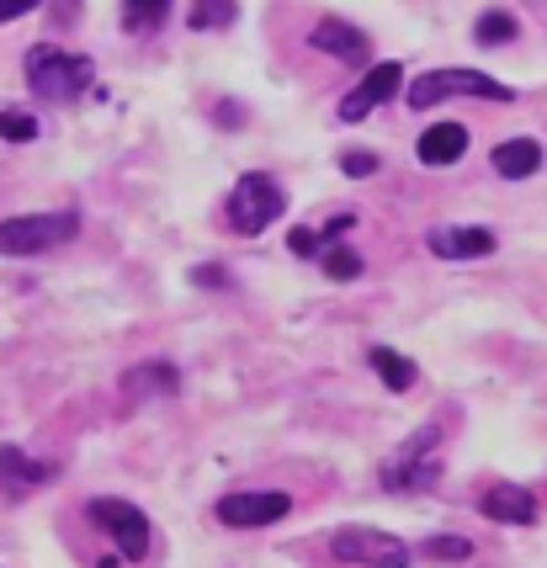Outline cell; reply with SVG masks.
Masks as SVG:
<instances>
[{
	"label": "cell",
	"mask_w": 547,
	"mask_h": 568,
	"mask_svg": "<svg viewBox=\"0 0 547 568\" xmlns=\"http://www.w3.org/2000/svg\"><path fill=\"white\" fill-rule=\"evenodd\" d=\"M404 97H409V106H415V112H425V106H436V101H447V97L516 101V91H510L505 80H495V74H478V70H425V74H415V85H409Z\"/></svg>",
	"instance_id": "cell-2"
},
{
	"label": "cell",
	"mask_w": 547,
	"mask_h": 568,
	"mask_svg": "<svg viewBox=\"0 0 547 568\" xmlns=\"http://www.w3.org/2000/svg\"><path fill=\"white\" fill-rule=\"evenodd\" d=\"M436 442H442V430H436V425L421 430L415 442H404V452H394V457L383 463V489H388V495H415V489H430V484H436V473H442V463H436Z\"/></svg>",
	"instance_id": "cell-7"
},
{
	"label": "cell",
	"mask_w": 547,
	"mask_h": 568,
	"mask_svg": "<svg viewBox=\"0 0 547 568\" xmlns=\"http://www.w3.org/2000/svg\"><path fill=\"white\" fill-rule=\"evenodd\" d=\"M478 510L489 520H499V526H531L537 520V495L521 489V484H495V489H484Z\"/></svg>",
	"instance_id": "cell-12"
},
{
	"label": "cell",
	"mask_w": 547,
	"mask_h": 568,
	"mask_svg": "<svg viewBox=\"0 0 547 568\" xmlns=\"http://www.w3.org/2000/svg\"><path fill=\"white\" fill-rule=\"evenodd\" d=\"M38 133H43V123H38L27 106H6V112H0V139H6V144H32Z\"/></svg>",
	"instance_id": "cell-22"
},
{
	"label": "cell",
	"mask_w": 547,
	"mask_h": 568,
	"mask_svg": "<svg viewBox=\"0 0 547 568\" xmlns=\"http://www.w3.org/2000/svg\"><path fill=\"white\" fill-rule=\"evenodd\" d=\"M468 154V128L463 123H436L421 133V160L425 165H457Z\"/></svg>",
	"instance_id": "cell-16"
},
{
	"label": "cell",
	"mask_w": 547,
	"mask_h": 568,
	"mask_svg": "<svg viewBox=\"0 0 547 568\" xmlns=\"http://www.w3.org/2000/svg\"><path fill=\"white\" fill-rule=\"evenodd\" d=\"M22 74H27V85H32V97H43V101H75L80 91H91L97 64H91L85 53L38 43V49H27Z\"/></svg>",
	"instance_id": "cell-1"
},
{
	"label": "cell",
	"mask_w": 547,
	"mask_h": 568,
	"mask_svg": "<svg viewBox=\"0 0 547 568\" xmlns=\"http://www.w3.org/2000/svg\"><path fill=\"white\" fill-rule=\"evenodd\" d=\"M377 165H383V160L367 154V149H346V154H341V171L356 175V181H362V175H377Z\"/></svg>",
	"instance_id": "cell-24"
},
{
	"label": "cell",
	"mask_w": 547,
	"mask_h": 568,
	"mask_svg": "<svg viewBox=\"0 0 547 568\" xmlns=\"http://www.w3.org/2000/svg\"><path fill=\"white\" fill-rule=\"evenodd\" d=\"M320 266L335 276V282H356V276H362V255H356V250H346V245H324Z\"/></svg>",
	"instance_id": "cell-23"
},
{
	"label": "cell",
	"mask_w": 547,
	"mask_h": 568,
	"mask_svg": "<svg viewBox=\"0 0 547 568\" xmlns=\"http://www.w3.org/2000/svg\"><path fill=\"white\" fill-rule=\"evenodd\" d=\"M213 516L234 526V531H255V526H272V520L293 516V499L282 489H240V495H224L213 505Z\"/></svg>",
	"instance_id": "cell-8"
},
{
	"label": "cell",
	"mask_w": 547,
	"mask_h": 568,
	"mask_svg": "<svg viewBox=\"0 0 547 568\" xmlns=\"http://www.w3.org/2000/svg\"><path fill=\"white\" fill-rule=\"evenodd\" d=\"M330 552L341 564H362V568H409L415 564V547L398 542L394 531H377V526H341L330 537Z\"/></svg>",
	"instance_id": "cell-4"
},
{
	"label": "cell",
	"mask_w": 547,
	"mask_h": 568,
	"mask_svg": "<svg viewBox=\"0 0 547 568\" xmlns=\"http://www.w3.org/2000/svg\"><path fill=\"white\" fill-rule=\"evenodd\" d=\"M425 245L442 261H484V255H495V234L489 229H430Z\"/></svg>",
	"instance_id": "cell-13"
},
{
	"label": "cell",
	"mask_w": 547,
	"mask_h": 568,
	"mask_svg": "<svg viewBox=\"0 0 547 568\" xmlns=\"http://www.w3.org/2000/svg\"><path fill=\"white\" fill-rule=\"evenodd\" d=\"M308 49L335 53L341 64H367L373 43H367V32H362V27L341 22V17H324V22H314V32H308Z\"/></svg>",
	"instance_id": "cell-11"
},
{
	"label": "cell",
	"mask_w": 547,
	"mask_h": 568,
	"mask_svg": "<svg viewBox=\"0 0 547 568\" xmlns=\"http://www.w3.org/2000/svg\"><path fill=\"white\" fill-rule=\"evenodd\" d=\"M415 558H430V564H463V558H473V542L468 537H457V531H442V537H425V542L415 547Z\"/></svg>",
	"instance_id": "cell-20"
},
{
	"label": "cell",
	"mask_w": 547,
	"mask_h": 568,
	"mask_svg": "<svg viewBox=\"0 0 547 568\" xmlns=\"http://www.w3.org/2000/svg\"><path fill=\"white\" fill-rule=\"evenodd\" d=\"M171 17V0H123V27L128 32H154Z\"/></svg>",
	"instance_id": "cell-21"
},
{
	"label": "cell",
	"mask_w": 547,
	"mask_h": 568,
	"mask_svg": "<svg viewBox=\"0 0 547 568\" xmlns=\"http://www.w3.org/2000/svg\"><path fill=\"white\" fill-rule=\"evenodd\" d=\"M282 207H287V192H282L266 171L240 175V186L229 192V223H234L240 234L272 229V219H282Z\"/></svg>",
	"instance_id": "cell-6"
},
{
	"label": "cell",
	"mask_w": 547,
	"mask_h": 568,
	"mask_svg": "<svg viewBox=\"0 0 547 568\" xmlns=\"http://www.w3.org/2000/svg\"><path fill=\"white\" fill-rule=\"evenodd\" d=\"M516 32H521V22H516L510 11H484V17L473 22V43H478V49H499V43H516Z\"/></svg>",
	"instance_id": "cell-18"
},
{
	"label": "cell",
	"mask_w": 547,
	"mask_h": 568,
	"mask_svg": "<svg viewBox=\"0 0 547 568\" xmlns=\"http://www.w3.org/2000/svg\"><path fill=\"white\" fill-rule=\"evenodd\" d=\"M123 394L133 404H144V398H175L181 394V372L171 362H139V367L123 377Z\"/></svg>",
	"instance_id": "cell-14"
},
{
	"label": "cell",
	"mask_w": 547,
	"mask_h": 568,
	"mask_svg": "<svg viewBox=\"0 0 547 568\" xmlns=\"http://www.w3.org/2000/svg\"><path fill=\"white\" fill-rule=\"evenodd\" d=\"M53 463H38V457H27L22 446H0V495L6 499H27L32 489H43L53 484Z\"/></svg>",
	"instance_id": "cell-10"
},
{
	"label": "cell",
	"mask_w": 547,
	"mask_h": 568,
	"mask_svg": "<svg viewBox=\"0 0 547 568\" xmlns=\"http://www.w3.org/2000/svg\"><path fill=\"white\" fill-rule=\"evenodd\" d=\"M192 282H197V287H202V282H207V287H224L229 276L219 272V266H197V272H192Z\"/></svg>",
	"instance_id": "cell-28"
},
{
	"label": "cell",
	"mask_w": 547,
	"mask_h": 568,
	"mask_svg": "<svg viewBox=\"0 0 547 568\" xmlns=\"http://www.w3.org/2000/svg\"><path fill=\"white\" fill-rule=\"evenodd\" d=\"M234 17H240V0H192L186 22L197 32H224V27H234Z\"/></svg>",
	"instance_id": "cell-19"
},
{
	"label": "cell",
	"mask_w": 547,
	"mask_h": 568,
	"mask_svg": "<svg viewBox=\"0 0 547 568\" xmlns=\"http://www.w3.org/2000/svg\"><path fill=\"white\" fill-rule=\"evenodd\" d=\"M398 85H404V64H398V59H383V64H373V70L362 74V85H356L351 97H341V106H335V112H341V123H362L367 112H377L383 101L394 97Z\"/></svg>",
	"instance_id": "cell-9"
},
{
	"label": "cell",
	"mask_w": 547,
	"mask_h": 568,
	"mask_svg": "<svg viewBox=\"0 0 547 568\" xmlns=\"http://www.w3.org/2000/svg\"><path fill=\"white\" fill-rule=\"evenodd\" d=\"M367 362H373V372L383 377V388H388V394H404V388H415V362H404L398 351L373 346V351H367Z\"/></svg>",
	"instance_id": "cell-17"
},
{
	"label": "cell",
	"mask_w": 547,
	"mask_h": 568,
	"mask_svg": "<svg viewBox=\"0 0 547 568\" xmlns=\"http://www.w3.org/2000/svg\"><path fill=\"white\" fill-rule=\"evenodd\" d=\"M351 223H356V219H351V213H335V219H330V223H324V229H320V240H324V245H330L335 234H346Z\"/></svg>",
	"instance_id": "cell-27"
},
{
	"label": "cell",
	"mask_w": 547,
	"mask_h": 568,
	"mask_svg": "<svg viewBox=\"0 0 547 568\" xmlns=\"http://www.w3.org/2000/svg\"><path fill=\"white\" fill-rule=\"evenodd\" d=\"M287 245H293V255H320V234H314V229H293V234H287Z\"/></svg>",
	"instance_id": "cell-25"
},
{
	"label": "cell",
	"mask_w": 547,
	"mask_h": 568,
	"mask_svg": "<svg viewBox=\"0 0 547 568\" xmlns=\"http://www.w3.org/2000/svg\"><path fill=\"white\" fill-rule=\"evenodd\" d=\"M80 234L75 213H22L0 223V255H43V250L70 245Z\"/></svg>",
	"instance_id": "cell-3"
},
{
	"label": "cell",
	"mask_w": 547,
	"mask_h": 568,
	"mask_svg": "<svg viewBox=\"0 0 547 568\" xmlns=\"http://www.w3.org/2000/svg\"><path fill=\"white\" fill-rule=\"evenodd\" d=\"M489 165H495V175H505V181H526V175L543 171V144H537V139H505V144L489 154Z\"/></svg>",
	"instance_id": "cell-15"
},
{
	"label": "cell",
	"mask_w": 547,
	"mask_h": 568,
	"mask_svg": "<svg viewBox=\"0 0 547 568\" xmlns=\"http://www.w3.org/2000/svg\"><path fill=\"white\" fill-rule=\"evenodd\" d=\"M27 11H38V0H0V22H17Z\"/></svg>",
	"instance_id": "cell-26"
},
{
	"label": "cell",
	"mask_w": 547,
	"mask_h": 568,
	"mask_svg": "<svg viewBox=\"0 0 547 568\" xmlns=\"http://www.w3.org/2000/svg\"><path fill=\"white\" fill-rule=\"evenodd\" d=\"M85 516H91V526H97V531H107V537L118 542V558H128V564L150 558V516H144L139 505L101 495V499H91V505H85Z\"/></svg>",
	"instance_id": "cell-5"
}]
</instances>
